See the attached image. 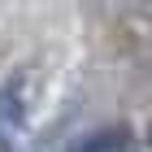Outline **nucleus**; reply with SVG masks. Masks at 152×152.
Wrapping results in <instances>:
<instances>
[{
	"instance_id": "3",
	"label": "nucleus",
	"mask_w": 152,
	"mask_h": 152,
	"mask_svg": "<svg viewBox=\"0 0 152 152\" xmlns=\"http://www.w3.org/2000/svg\"><path fill=\"white\" fill-rule=\"evenodd\" d=\"M148 148H152V122H148Z\"/></svg>"
},
{
	"instance_id": "2",
	"label": "nucleus",
	"mask_w": 152,
	"mask_h": 152,
	"mask_svg": "<svg viewBox=\"0 0 152 152\" xmlns=\"http://www.w3.org/2000/svg\"><path fill=\"white\" fill-rule=\"evenodd\" d=\"M70 152H139V135L130 126H100V130H87Z\"/></svg>"
},
{
	"instance_id": "1",
	"label": "nucleus",
	"mask_w": 152,
	"mask_h": 152,
	"mask_svg": "<svg viewBox=\"0 0 152 152\" xmlns=\"http://www.w3.org/2000/svg\"><path fill=\"white\" fill-rule=\"evenodd\" d=\"M26 117H31V104H26V83L18 74V78H9L0 87V152H18L22 148Z\"/></svg>"
}]
</instances>
